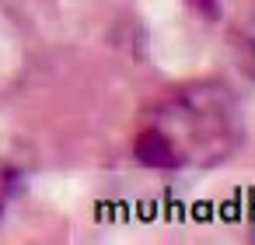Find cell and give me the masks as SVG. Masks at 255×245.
<instances>
[{"mask_svg":"<svg viewBox=\"0 0 255 245\" xmlns=\"http://www.w3.org/2000/svg\"><path fill=\"white\" fill-rule=\"evenodd\" d=\"M245 140L238 95L220 81H189L154 98L133 133V154L154 172H206Z\"/></svg>","mask_w":255,"mask_h":245,"instance_id":"6da1fadb","label":"cell"},{"mask_svg":"<svg viewBox=\"0 0 255 245\" xmlns=\"http://www.w3.org/2000/svg\"><path fill=\"white\" fill-rule=\"evenodd\" d=\"M18 186H21V168H18V161H11L7 154H0V217L7 214V207H11Z\"/></svg>","mask_w":255,"mask_h":245,"instance_id":"7a4b0ae2","label":"cell"}]
</instances>
